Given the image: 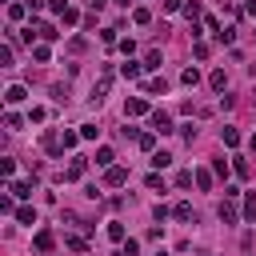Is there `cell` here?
<instances>
[{"mask_svg": "<svg viewBox=\"0 0 256 256\" xmlns=\"http://www.w3.org/2000/svg\"><path fill=\"white\" fill-rule=\"evenodd\" d=\"M244 220H256V196L244 200Z\"/></svg>", "mask_w": 256, "mask_h": 256, "instance_id": "f546056e", "label": "cell"}, {"mask_svg": "<svg viewBox=\"0 0 256 256\" xmlns=\"http://www.w3.org/2000/svg\"><path fill=\"white\" fill-rule=\"evenodd\" d=\"M132 20H136V24H148L152 12H148V8H132Z\"/></svg>", "mask_w": 256, "mask_h": 256, "instance_id": "4316f807", "label": "cell"}, {"mask_svg": "<svg viewBox=\"0 0 256 256\" xmlns=\"http://www.w3.org/2000/svg\"><path fill=\"white\" fill-rule=\"evenodd\" d=\"M52 12H60V16H64V12H68V0H52Z\"/></svg>", "mask_w": 256, "mask_h": 256, "instance_id": "ab89813d", "label": "cell"}, {"mask_svg": "<svg viewBox=\"0 0 256 256\" xmlns=\"http://www.w3.org/2000/svg\"><path fill=\"white\" fill-rule=\"evenodd\" d=\"M156 256H168V252H156Z\"/></svg>", "mask_w": 256, "mask_h": 256, "instance_id": "ee69618b", "label": "cell"}, {"mask_svg": "<svg viewBox=\"0 0 256 256\" xmlns=\"http://www.w3.org/2000/svg\"><path fill=\"white\" fill-rule=\"evenodd\" d=\"M32 60H36V64H44V60H48V48H44V44H36V48H32Z\"/></svg>", "mask_w": 256, "mask_h": 256, "instance_id": "d6a6232c", "label": "cell"}, {"mask_svg": "<svg viewBox=\"0 0 256 256\" xmlns=\"http://www.w3.org/2000/svg\"><path fill=\"white\" fill-rule=\"evenodd\" d=\"M172 216H176V220H184V224H188V220H196V212H192V204H188V200H180V204L172 208Z\"/></svg>", "mask_w": 256, "mask_h": 256, "instance_id": "8992f818", "label": "cell"}, {"mask_svg": "<svg viewBox=\"0 0 256 256\" xmlns=\"http://www.w3.org/2000/svg\"><path fill=\"white\" fill-rule=\"evenodd\" d=\"M124 116H152V112H148V100H144V96H132V100L124 104Z\"/></svg>", "mask_w": 256, "mask_h": 256, "instance_id": "3957f363", "label": "cell"}, {"mask_svg": "<svg viewBox=\"0 0 256 256\" xmlns=\"http://www.w3.org/2000/svg\"><path fill=\"white\" fill-rule=\"evenodd\" d=\"M84 168H88V160H84V156H72V164L64 168V180H80V176H84Z\"/></svg>", "mask_w": 256, "mask_h": 256, "instance_id": "277c9868", "label": "cell"}, {"mask_svg": "<svg viewBox=\"0 0 256 256\" xmlns=\"http://www.w3.org/2000/svg\"><path fill=\"white\" fill-rule=\"evenodd\" d=\"M0 64H4V68L12 64V44H4V48H0Z\"/></svg>", "mask_w": 256, "mask_h": 256, "instance_id": "8d00e7d4", "label": "cell"}, {"mask_svg": "<svg viewBox=\"0 0 256 256\" xmlns=\"http://www.w3.org/2000/svg\"><path fill=\"white\" fill-rule=\"evenodd\" d=\"M236 216H240V212H236V204H232V200H224V204H220V220H224V224H236Z\"/></svg>", "mask_w": 256, "mask_h": 256, "instance_id": "ba28073f", "label": "cell"}, {"mask_svg": "<svg viewBox=\"0 0 256 256\" xmlns=\"http://www.w3.org/2000/svg\"><path fill=\"white\" fill-rule=\"evenodd\" d=\"M148 128L160 132V136H168V132H172V116H168V112H152V116H148Z\"/></svg>", "mask_w": 256, "mask_h": 256, "instance_id": "6da1fadb", "label": "cell"}, {"mask_svg": "<svg viewBox=\"0 0 256 256\" xmlns=\"http://www.w3.org/2000/svg\"><path fill=\"white\" fill-rule=\"evenodd\" d=\"M4 124H8V132H20V128H24V120H20L16 112H8V116H4Z\"/></svg>", "mask_w": 256, "mask_h": 256, "instance_id": "603a6c76", "label": "cell"}, {"mask_svg": "<svg viewBox=\"0 0 256 256\" xmlns=\"http://www.w3.org/2000/svg\"><path fill=\"white\" fill-rule=\"evenodd\" d=\"M184 8V0H164V12H180Z\"/></svg>", "mask_w": 256, "mask_h": 256, "instance_id": "f35d334b", "label": "cell"}, {"mask_svg": "<svg viewBox=\"0 0 256 256\" xmlns=\"http://www.w3.org/2000/svg\"><path fill=\"white\" fill-rule=\"evenodd\" d=\"M216 40H220V44H232V40H236V32H232V28H220V32H216Z\"/></svg>", "mask_w": 256, "mask_h": 256, "instance_id": "4dcf8cb0", "label": "cell"}, {"mask_svg": "<svg viewBox=\"0 0 256 256\" xmlns=\"http://www.w3.org/2000/svg\"><path fill=\"white\" fill-rule=\"evenodd\" d=\"M112 160H116L112 148H96V164H100V168H112Z\"/></svg>", "mask_w": 256, "mask_h": 256, "instance_id": "d6986e66", "label": "cell"}, {"mask_svg": "<svg viewBox=\"0 0 256 256\" xmlns=\"http://www.w3.org/2000/svg\"><path fill=\"white\" fill-rule=\"evenodd\" d=\"M180 84H184V88H196V84H200V72H196V68H184V72H180Z\"/></svg>", "mask_w": 256, "mask_h": 256, "instance_id": "8fae6325", "label": "cell"}, {"mask_svg": "<svg viewBox=\"0 0 256 256\" xmlns=\"http://www.w3.org/2000/svg\"><path fill=\"white\" fill-rule=\"evenodd\" d=\"M184 16H188V20H196V16H200V4H196V0H192V4H184Z\"/></svg>", "mask_w": 256, "mask_h": 256, "instance_id": "d590c367", "label": "cell"}, {"mask_svg": "<svg viewBox=\"0 0 256 256\" xmlns=\"http://www.w3.org/2000/svg\"><path fill=\"white\" fill-rule=\"evenodd\" d=\"M196 188H200V192L212 188V172H208V168H196Z\"/></svg>", "mask_w": 256, "mask_h": 256, "instance_id": "7c38bea8", "label": "cell"}, {"mask_svg": "<svg viewBox=\"0 0 256 256\" xmlns=\"http://www.w3.org/2000/svg\"><path fill=\"white\" fill-rule=\"evenodd\" d=\"M244 12H248V16H256V0H248V4H244Z\"/></svg>", "mask_w": 256, "mask_h": 256, "instance_id": "60d3db41", "label": "cell"}, {"mask_svg": "<svg viewBox=\"0 0 256 256\" xmlns=\"http://www.w3.org/2000/svg\"><path fill=\"white\" fill-rule=\"evenodd\" d=\"M76 140H80V132H64L60 136V148H76Z\"/></svg>", "mask_w": 256, "mask_h": 256, "instance_id": "f1b7e54d", "label": "cell"}, {"mask_svg": "<svg viewBox=\"0 0 256 256\" xmlns=\"http://www.w3.org/2000/svg\"><path fill=\"white\" fill-rule=\"evenodd\" d=\"M192 180H196V172H188V168L176 172V188H192Z\"/></svg>", "mask_w": 256, "mask_h": 256, "instance_id": "44dd1931", "label": "cell"}, {"mask_svg": "<svg viewBox=\"0 0 256 256\" xmlns=\"http://www.w3.org/2000/svg\"><path fill=\"white\" fill-rule=\"evenodd\" d=\"M104 4H108V0H92V8H104Z\"/></svg>", "mask_w": 256, "mask_h": 256, "instance_id": "b9f144b4", "label": "cell"}, {"mask_svg": "<svg viewBox=\"0 0 256 256\" xmlns=\"http://www.w3.org/2000/svg\"><path fill=\"white\" fill-rule=\"evenodd\" d=\"M208 84H212V92H224V88H228V76H224V68H216V72L208 76Z\"/></svg>", "mask_w": 256, "mask_h": 256, "instance_id": "52a82bcc", "label": "cell"}, {"mask_svg": "<svg viewBox=\"0 0 256 256\" xmlns=\"http://www.w3.org/2000/svg\"><path fill=\"white\" fill-rule=\"evenodd\" d=\"M12 216H16L20 224H36V208H28V204H24V208H16Z\"/></svg>", "mask_w": 256, "mask_h": 256, "instance_id": "4fadbf2b", "label": "cell"}, {"mask_svg": "<svg viewBox=\"0 0 256 256\" xmlns=\"http://www.w3.org/2000/svg\"><path fill=\"white\" fill-rule=\"evenodd\" d=\"M144 88H148V92H160V96H164V92H168V80H164V76H152V80H148Z\"/></svg>", "mask_w": 256, "mask_h": 256, "instance_id": "2e32d148", "label": "cell"}, {"mask_svg": "<svg viewBox=\"0 0 256 256\" xmlns=\"http://www.w3.org/2000/svg\"><path fill=\"white\" fill-rule=\"evenodd\" d=\"M168 164H172V152H156L152 156V168H168Z\"/></svg>", "mask_w": 256, "mask_h": 256, "instance_id": "cb8c5ba5", "label": "cell"}, {"mask_svg": "<svg viewBox=\"0 0 256 256\" xmlns=\"http://www.w3.org/2000/svg\"><path fill=\"white\" fill-rule=\"evenodd\" d=\"M64 244H68V248H72V252H84V248H88V244H84V240H80V236H68V240H64Z\"/></svg>", "mask_w": 256, "mask_h": 256, "instance_id": "e575fe53", "label": "cell"}, {"mask_svg": "<svg viewBox=\"0 0 256 256\" xmlns=\"http://www.w3.org/2000/svg\"><path fill=\"white\" fill-rule=\"evenodd\" d=\"M136 252H140V244H136V240H124V244H120V252H116V256H136Z\"/></svg>", "mask_w": 256, "mask_h": 256, "instance_id": "d4e9b609", "label": "cell"}, {"mask_svg": "<svg viewBox=\"0 0 256 256\" xmlns=\"http://www.w3.org/2000/svg\"><path fill=\"white\" fill-rule=\"evenodd\" d=\"M220 140H224L228 148H236V144H240V132H236V128H224V132H220Z\"/></svg>", "mask_w": 256, "mask_h": 256, "instance_id": "ffe728a7", "label": "cell"}, {"mask_svg": "<svg viewBox=\"0 0 256 256\" xmlns=\"http://www.w3.org/2000/svg\"><path fill=\"white\" fill-rule=\"evenodd\" d=\"M28 12V4H8V20H20Z\"/></svg>", "mask_w": 256, "mask_h": 256, "instance_id": "484cf974", "label": "cell"}, {"mask_svg": "<svg viewBox=\"0 0 256 256\" xmlns=\"http://www.w3.org/2000/svg\"><path fill=\"white\" fill-rule=\"evenodd\" d=\"M104 232H108V240H116V244H124V224H120V220H112V224H108Z\"/></svg>", "mask_w": 256, "mask_h": 256, "instance_id": "5bb4252c", "label": "cell"}, {"mask_svg": "<svg viewBox=\"0 0 256 256\" xmlns=\"http://www.w3.org/2000/svg\"><path fill=\"white\" fill-rule=\"evenodd\" d=\"M252 148H256V132H252Z\"/></svg>", "mask_w": 256, "mask_h": 256, "instance_id": "7bdbcfd3", "label": "cell"}, {"mask_svg": "<svg viewBox=\"0 0 256 256\" xmlns=\"http://www.w3.org/2000/svg\"><path fill=\"white\" fill-rule=\"evenodd\" d=\"M136 144H140V152H152V144H156V132H140V136H136Z\"/></svg>", "mask_w": 256, "mask_h": 256, "instance_id": "ac0fdd59", "label": "cell"}, {"mask_svg": "<svg viewBox=\"0 0 256 256\" xmlns=\"http://www.w3.org/2000/svg\"><path fill=\"white\" fill-rule=\"evenodd\" d=\"M32 244H36V248H40V252H52V232H48V228H40V232H36V240H32Z\"/></svg>", "mask_w": 256, "mask_h": 256, "instance_id": "9c48e42d", "label": "cell"}, {"mask_svg": "<svg viewBox=\"0 0 256 256\" xmlns=\"http://www.w3.org/2000/svg\"><path fill=\"white\" fill-rule=\"evenodd\" d=\"M232 168H236V176H248V160H240V156H232Z\"/></svg>", "mask_w": 256, "mask_h": 256, "instance_id": "836d02e7", "label": "cell"}, {"mask_svg": "<svg viewBox=\"0 0 256 256\" xmlns=\"http://www.w3.org/2000/svg\"><path fill=\"white\" fill-rule=\"evenodd\" d=\"M32 36H40V40H56L60 32H56L52 24H36V28H32Z\"/></svg>", "mask_w": 256, "mask_h": 256, "instance_id": "30bf717a", "label": "cell"}, {"mask_svg": "<svg viewBox=\"0 0 256 256\" xmlns=\"http://www.w3.org/2000/svg\"><path fill=\"white\" fill-rule=\"evenodd\" d=\"M80 136H84V140H96L100 128H96V124H80Z\"/></svg>", "mask_w": 256, "mask_h": 256, "instance_id": "83f0119b", "label": "cell"}, {"mask_svg": "<svg viewBox=\"0 0 256 256\" xmlns=\"http://www.w3.org/2000/svg\"><path fill=\"white\" fill-rule=\"evenodd\" d=\"M192 56H196V60H204V56H208V44H204V40H196V44H192Z\"/></svg>", "mask_w": 256, "mask_h": 256, "instance_id": "1f68e13d", "label": "cell"}, {"mask_svg": "<svg viewBox=\"0 0 256 256\" xmlns=\"http://www.w3.org/2000/svg\"><path fill=\"white\" fill-rule=\"evenodd\" d=\"M120 76H124V80H136V76H140V64H136V60L120 64Z\"/></svg>", "mask_w": 256, "mask_h": 256, "instance_id": "9a60e30c", "label": "cell"}, {"mask_svg": "<svg viewBox=\"0 0 256 256\" xmlns=\"http://www.w3.org/2000/svg\"><path fill=\"white\" fill-rule=\"evenodd\" d=\"M4 100H8V104H20V100H24V84H12V88L4 92Z\"/></svg>", "mask_w": 256, "mask_h": 256, "instance_id": "e0dca14e", "label": "cell"}, {"mask_svg": "<svg viewBox=\"0 0 256 256\" xmlns=\"http://www.w3.org/2000/svg\"><path fill=\"white\" fill-rule=\"evenodd\" d=\"M144 68H160V52H156V48L144 52Z\"/></svg>", "mask_w": 256, "mask_h": 256, "instance_id": "7402d4cb", "label": "cell"}, {"mask_svg": "<svg viewBox=\"0 0 256 256\" xmlns=\"http://www.w3.org/2000/svg\"><path fill=\"white\" fill-rule=\"evenodd\" d=\"M104 184H108V188H120V184H128V168H120V164L104 168Z\"/></svg>", "mask_w": 256, "mask_h": 256, "instance_id": "7a4b0ae2", "label": "cell"}, {"mask_svg": "<svg viewBox=\"0 0 256 256\" xmlns=\"http://www.w3.org/2000/svg\"><path fill=\"white\" fill-rule=\"evenodd\" d=\"M8 192L20 196V200H28V196H32V184H28V180H8Z\"/></svg>", "mask_w": 256, "mask_h": 256, "instance_id": "5b68a950", "label": "cell"}, {"mask_svg": "<svg viewBox=\"0 0 256 256\" xmlns=\"http://www.w3.org/2000/svg\"><path fill=\"white\" fill-rule=\"evenodd\" d=\"M148 188H152V192H164V180H160V176L152 172V176H148Z\"/></svg>", "mask_w": 256, "mask_h": 256, "instance_id": "74e56055", "label": "cell"}]
</instances>
